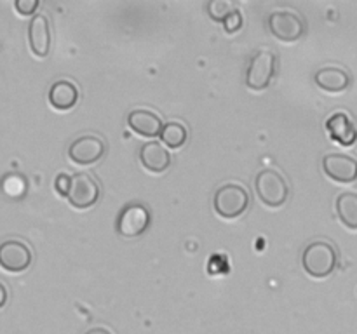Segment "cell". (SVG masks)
I'll return each instance as SVG.
<instances>
[{
    "label": "cell",
    "mask_w": 357,
    "mask_h": 334,
    "mask_svg": "<svg viewBox=\"0 0 357 334\" xmlns=\"http://www.w3.org/2000/svg\"><path fill=\"white\" fill-rule=\"evenodd\" d=\"M335 207H337V214L340 221L347 228L357 230V193H354V191L340 193L337 197V202H335Z\"/></svg>",
    "instance_id": "e0dca14e"
},
{
    "label": "cell",
    "mask_w": 357,
    "mask_h": 334,
    "mask_svg": "<svg viewBox=\"0 0 357 334\" xmlns=\"http://www.w3.org/2000/svg\"><path fill=\"white\" fill-rule=\"evenodd\" d=\"M338 263L337 249L328 240H314L307 244L302 253V267L310 277L326 278L335 271Z\"/></svg>",
    "instance_id": "6da1fadb"
},
{
    "label": "cell",
    "mask_w": 357,
    "mask_h": 334,
    "mask_svg": "<svg viewBox=\"0 0 357 334\" xmlns=\"http://www.w3.org/2000/svg\"><path fill=\"white\" fill-rule=\"evenodd\" d=\"M49 103L54 110L68 111L79 101V89L70 80H58L49 89Z\"/></svg>",
    "instance_id": "2e32d148"
},
{
    "label": "cell",
    "mask_w": 357,
    "mask_h": 334,
    "mask_svg": "<svg viewBox=\"0 0 357 334\" xmlns=\"http://www.w3.org/2000/svg\"><path fill=\"white\" fill-rule=\"evenodd\" d=\"M107 152L105 141L98 136L86 134L80 138L73 139L68 146V157L77 166H93Z\"/></svg>",
    "instance_id": "ba28073f"
},
{
    "label": "cell",
    "mask_w": 357,
    "mask_h": 334,
    "mask_svg": "<svg viewBox=\"0 0 357 334\" xmlns=\"http://www.w3.org/2000/svg\"><path fill=\"white\" fill-rule=\"evenodd\" d=\"M278 72V56L271 49H258L250 59L246 72V86L253 90H264L271 86Z\"/></svg>",
    "instance_id": "277c9868"
},
{
    "label": "cell",
    "mask_w": 357,
    "mask_h": 334,
    "mask_svg": "<svg viewBox=\"0 0 357 334\" xmlns=\"http://www.w3.org/2000/svg\"><path fill=\"white\" fill-rule=\"evenodd\" d=\"M33 254L23 240L9 239L0 244V267L10 273L24 271L31 264Z\"/></svg>",
    "instance_id": "9c48e42d"
},
{
    "label": "cell",
    "mask_w": 357,
    "mask_h": 334,
    "mask_svg": "<svg viewBox=\"0 0 357 334\" xmlns=\"http://www.w3.org/2000/svg\"><path fill=\"white\" fill-rule=\"evenodd\" d=\"M70 183H72V176H68V174H65V173L58 174V176H56V181H54L56 191H58L61 197H68Z\"/></svg>",
    "instance_id": "7402d4cb"
},
{
    "label": "cell",
    "mask_w": 357,
    "mask_h": 334,
    "mask_svg": "<svg viewBox=\"0 0 357 334\" xmlns=\"http://www.w3.org/2000/svg\"><path fill=\"white\" fill-rule=\"evenodd\" d=\"M316 84L326 93H344L351 86V75L340 66H324L317 70Z\"/></svg>",
    "instance_id": "9a60e30c"
},
{
    "label": "cell",
    "mask_w": 357,
    "mask_h": 334,
    "mask_svg": "<svg viewBox=\"0 0 357 334\" xmlns=\"http://www.w3.org/2000/svg\"><path fill=\"white\" fill-rule=\"evenodd\" d=\"M128 125L136 134L143 136V138H155V136H160V131L164 127L162 118L155 111L145 110V108H136V110L129 111Z\"/></svg>",
    "instance_id": "7c38bea8"
},
{
    "label": "cell",
    "mask_w": 357,
    "mask_h": 334,
    "mask_svg": "<svg viewBox=\"0 0 357 334\" xmlns=\"http://www.w3.org/2000/svg\"><path fill=\"white\" fill-rule=\"evenodd\" d=\"M268 28L278 40L293 44L305 35V23L293 10H275L268 16Z\"/></svg>",
    "instance_id": "8992f818"
},
{
    "label": "cell",
    "mask_w": 357,
    "mask_h": 334,
    "mask_svg": "<svg viewBox=\"0 0 357 334\" xmlns=\"http://www.w3.org/2000/svg\"><path fill=\"white\" fill-rule=\"evenodd\" d=\"M0 186H2L3 193L9 195V197L13 198L23 197L28 190L26 177H24L23 174H17V173L6 174V176L2 177V184H0Z\"/></svg>",
    "instance_id": "d6986e66"
},
{
    "label": "cell",
    "mask_w": 357,
    "mask_h": 334,
    "mask_svg": "<svg viewBox=\"0 0 357 334\" xmlns=\"http://www.w3.org/2000/svg\"><path fill=\"white\" fill-rule=\"evenodd\" d=\"M150 223H152V214L146 205L139 204V202H131L119 212L115 230L121 237L135 239V237H142L150 228Z\"/></svg>",
    "instance_id": "5b68a950"
},
{
    "label": "cell",
    "mask_w": 357,
    "mask_h": 334,
    "mask_svg": "<svg viewBox=\"0 0 357 334\" xmlns=\"http://www.w3.org/2000/svg\"><path fill=\"white\" fill-rule=\"evenodd\" d=\"M7 299H9V291H7L6 285L0 282V308H3V306H6Z\"/></svg>",
    "instance_id": "cb8c5ba5"
},
{
    "label": "cell",
    "mask_w": 357,
    "mask_h": 334,
    "mask_svg": "<svg viewBox=\"0 0 357 334\" xmlns=\"http://www.w3.org/2000/svg\"><path fill=\"white\" fill-rule=\"evenodd\" d=\"M139 162L150 173H164L171 166V155L160 143L149 141L139 148Z\"/></svg>",
    "instance_id": "5bb4252c"
},
{
    "label": "cell",
    "mask_w": 357,
    "mask_h": 334,
    "mask_svg": "<svg viewBox=\"0 0 357 334\" xmlns=\"http://www.w3.org/2000/svg\"><path fill=\"white\" fill-rule=\"evenodd\" d=\"M331 139L342 146H352L357 141V125L345 111H337L326 120Z\"/></svg>",
    "instance_id": "4fadbf2b"
},
{
    "label": "cell",
    "mask_w": 357,
    "mask_h": 334,
    "mask_svg": "<svg viewBox=\"0 0 357 334\" xmlns=\"http://www.w3.org/2000/svg\"><path fill=\"white\" fill-rule=\"evenodd\" d=\"M255 188H257L260 200L268 207H281L289 197L288 181L284 180V176L279 170L272 169V167L261 169L257 174Z\"/></svg>",
    "instance_id": "3957f363"
},
{
    "label": "cell",
    "mask_w": 357,
    "mask_h": 334,
    "mask_svg": "<svg viewBox=\"0 0 357 334\" xmlns=\"http://www.w3.org/2000/svg\"><path fill=\"white\" fill-rule=\"evenodd\" d=\"M14 7L20 14L23 16H30V14L35 13V9L38 7V0H16L14 2Z\"/></svg>",
    "instance_id": "603a6c76"
},
{
    "label": "cell",
    "mask_w": 357,
    "mask_h": 334,
    "mask_svg": "<svg viewBox=\"0 0 357 334\" xmlns=\"http://www.w3.org/2000/svg\"><path fill=\"white\" fill-rule=\"evenodd\" d=\"M216 214L225 219L239 218L250 207V193L239 183H225L215 191L213 197Z\"/></svg>",
    "instance_id": "7a4b0ae2"
},
{
    "label": "cell",
    "mask_w": 357,
    "mask_h": 334,
    "mask_svg": "<svg viewBox=\"0 0 357 334\" xmlns=\"http://www.w3.org/2000/svg\"><path fill=\"white\" fill-rule=\"evenodd\" d=\"M159 138L162 139L164 145L176 150V148H181V146L187 143L188 132H187V127H185L183 124H180V122H166L162 131H160Z\"/></svg>",
    "instance_id": "ac0fdd59"
},
{
    "label": "cell",
    "mask_w": 357,
    "mask_h": 334,
    "mask_svg": "<svg viewBox=\"0 0 357 334\" xmlns=\"http://www.w3.org/2000/svg\"><path fill=\"white\" fill-rule=\"evenodd\" d=\"M223 26H225V30L229 31V33H234V31H237L243 26V16H241L239 9H234L232 13L227 16V19L223 21Z\"/></svg>",
    "instance_id": "44dd1931"
},
{
    "label": "cell",
    "mask_w": 357,
    "mask_h": 334,
    "mask_svg": "<svg viewBox=\"0 0 357 334\" xmlns=\"http://www.w3.org/2000/svg\"><path fill=\"white\" fill-rule=\"evenodd\" d=\"M323 170L337 183H354L357 180V160L344 153H328L323 157Z\"/></svg>",
    "instance_id": "30bf717a"
},
{
    "label": "cell",
    "mask_w": 357,
    "mask_h": 334,
    "mask_svg": "<svg viewBox=\"0 0 357 334\" xmlns=\"http://www.w3.org/2000/svg\"><path fill=\"white\" fill-rule=\"evenodd\" d=\"M84 334H114L110 329H107V327H93V329L86 331Z\"/></svg>",
    "instance_id": "d4e9b609"
},
{
    "label": "cell",
    "mask_w": 357,
    "mask_h": 334,
    "mask_svg": "<svg viewBox=\"0 0 357 334\" xmlns=\"http://www.w3.org/2000/svg\"><path fill=\"white\" fill-rule=\"evenodd\" d=\"M28 42L37 58H45L51 51V24L45 14H35L28 24Z\"/></svg>",
    "instance_id": "8fae6325"
},
{
    "label": "cell",
    "mask_w": 357,
    "mask_h": 334,
    "mask_svg": "<svg viewBox=\"0 0 357 334\" xmlns=\"http://www.w3.org/2000/svg\"><path fill=\"white\" fill-rule=\"evenodd\" d=\"M234 9H236V6L232 2H227V0H213V2L208 3L209 16H211V19L218 21V23H223Z\"/></svg>",
    "instance_id": "ffe728a7"
},
{
    "label": "cell",
    "mask_w": 357,
    "mask_h": 334,
    "mask_svg": "<svg viewBox=\"0 0 357 334\" xmlns=\"http://www.w3.org/2000/svg\"><path fill=\"white\" fill-rule=\"evenodd\" d=\"M101 188L98 181L87 173H77L72 176L68 190V202L75 209H89L100 200Z\"/></svg>",
    "instance_id": "52a82bcc"
}]
</instances>
